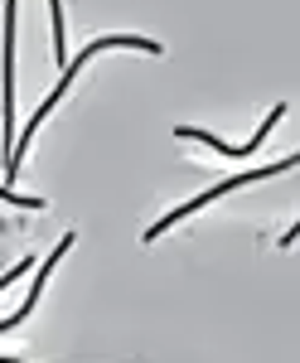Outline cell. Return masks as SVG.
<instances>
[{
    "label": "cell",
    "instance_id": "1",
    "mask_svg": "<svg viewBox=\"0 0 300 363\" xmlns=\"http://www.w3.org/2000/svg\"><path fill=\"white\" fill-rule=\"evenodd\" d=\"M97 49H140V54H160V44H155V39H131V34H116V39H97L92 49H82L78 58H68V73H63V78H58V87H54V92H49V97H44V107H39V112L29 116V126H25V136H20V145L10 150V165H5V169H10V174L20 169V155H25L29 136L39 131V121H44V116H49V112H54V107H58V97H68V83L78 78V68H82V63H87V58H97Z\"/></svg>",
    "mask_w": 300,
    "mask_h": 363
},
{
    "label": "cell",
    "instance_id": "2",
    "mask_svg": "<svg viewBox=\"0 0 300 363\" xmlns=\"http://www.w3.org/2000/svg\"><path fill=\"white\" fill-rule=\"evenodd\" d=\"M286 169H291V160H276V165H267V169H247V174H233V179H223L218 189H204V194H199V199H189V203H179L174 213H165L160 223H155V228H150V233H145V242H155V238H160V233H165V228H170V223H179L184 213H199L204 203H213V199H223V194H228V189H238V184H252V179H267V174H286Z\"/></svg>",
    "mask_w": 300,
    "mask_h": 363
},
{
    "label": "cell",
    "instance_id": "3",
    "mask_svg": "<svg viewBox=\"0 0 300 363\" xmlns=\"http://www.w3.org/2000/svg\"><path fill=\"white\" fill-rule=\"evenodd\" d=\"M281 116H286V107H276V112L267 116V121H262V131H257V136L247 140V145H228V140H223V136H209V131H194V126H179L174 136H189V140H209V145H213V150H223V155H252V150H257L262 140L272 136V126H276V121H281Z\"/></svg>",
    "mask_w": 300,
    "mask_h": 363
},
{
    "label": "cell",
    "instance_id": "4",
    "mask_svg": "<svg viewBox=\"0 0 300 363\" xmlns=\"http://www.w3.org/2000/svg\"><path fill=\"white\" fill-rule=\"evenodd\" d=\"M0 363H15V359H0Z\"/></svg>",
    "mask_w": 300,
    "mask_h": 363
}]
</instances>
